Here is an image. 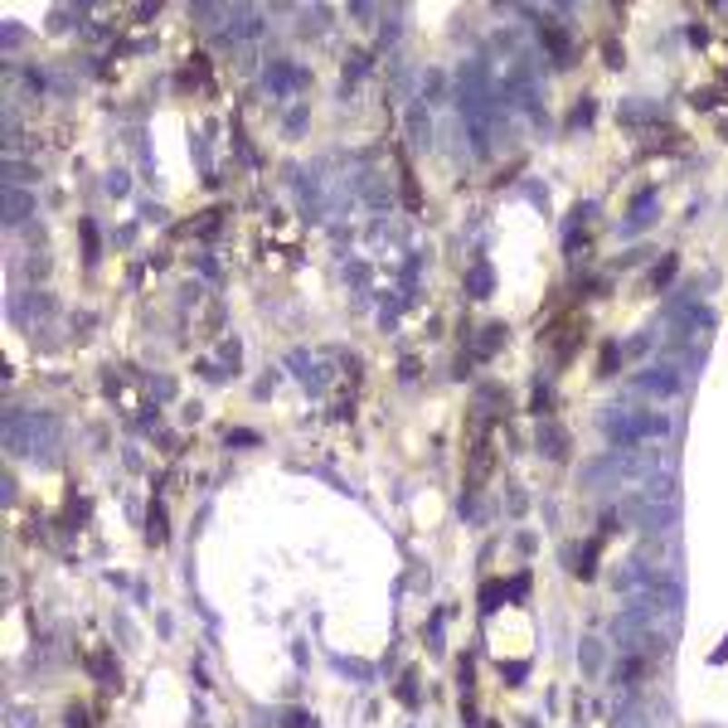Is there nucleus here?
<instances>
[{"label": "nucleus", "instance_id": "nucleus-5", "mask_svg": "<svg viewBox=\"0 0 728 728\" xmlns=\"http://www.w3.org/2000/svg\"><path fill=\"white\" fill-rule=\"evenodd\" d=\"M297 78H301V68H291V64H272V68H268V88H272V93H287V88H301V83H297Z\"/></svg>", "mask_w": 728, "mask_h": 728}, {"label": "nucleus", "instance_id": "nucleus-3", "mask_svg": "<svg viewBox=\"0 0 728 728\" xmlns=\"http://www.w3.org/2000/svg\"><path fill=\"white\" fill-rule=\"evenodd\" d=\"M632 389L646 394V398H675L684 389V379H680V369H670V364H646V369L632 374Z\"/></svg>", "mask_w": 728, "mask_h": 728}, {"label": "nucleus", "instance_id": "nucleus-7", "mask_svg": "<svg viewBox=\"0 0 728 728\" xmlns=\"http://www.w3.org/2000/svg\"><path fill=\"white\" fill-rule=\"evenodd\" d=\"M670 272H675V258H665L661 268H655V277H651V282H655V287H665V282H670Z\"/></svg>", "mask_w": 728, "mask_h": 728}, {"label": "nucleus", "instance_id": "nucleus-4", "mask_svg": "<svg viewBox=\"0 0 728 728\" xmlns=\"http://www.w3.org/2000/svg\"><path fill=\"white\" fill-rule=\"evenodd\" d=\"M30 209H34L30 190H15V185L5 190V223H10V229H15V223H20L25 214H30Z\"/></svg>", "mask_w": 728, "mask_h": 728}, {"label": "nucleus", "instance_id": "nucleus-1", "mask_svg": "<svg viewBox=\"0 0 728 728\" xmlns=\"http://www.w3.org/2000/svg\"><path fill=\"white\" fill-rule=\"evenodd\" d=\"M5 447L25 461H49L59 447V423L49 413H5Z\"/></svg>", "mask_w": 728, "mask_h": 728}, {"label": "nucleus", "instance_id": "nucleus-2", "mask_svg": "<svg viewBox=\"0 0 728 728\" xmlns=\"http://www.w3.org/2000/svg\"><path fill=\"white\" fill-rule=\"evenodd\" d=\"M709 335H713V311H709V306H694V311L675 316V326H670V345L684 355L690 369H699L704 355H709Z\"/></svg>", "mask_w": 728, "mask_h": 728}, {"label": "nucleus", "instance_id": "nucleus-6", "mask_svg": "<svg viewBox=\"0 0 728 728\" xmlns=\"http://www.w3.org/2000/svg\"><path fill=\"white\" fill-rule=\"evenodd\" d=\"M602 661H607L602 641H597V636H583V670H587V675H602Z\"/></svg>", "mask_w": 728, "mask_h": 728}]
</instances>
